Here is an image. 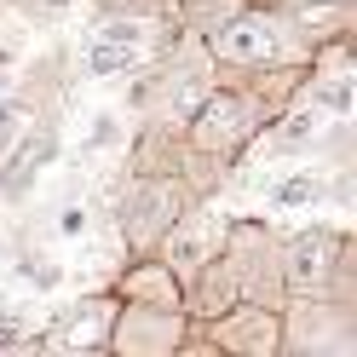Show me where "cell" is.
Segmentation results:
<instances>
[{
  "instance_id": "4",
  "label": "cell",
  "mask_w": 357,
  "mask_h": 357,
  "mask_svg": "<svg viewBox=\"0 0 357 357\" xmlns=\"http://www.w3.org/2000/svg\"><path fill=\"white\" fill-rule=\"evenodd\" d=\"M357 242L351 225H305V231H288L277 236V271H282V294L288 300H311V294H328V277L340 254Z\"/></svg>"
},
{
  "instance_id": "15",
  "label": "cell",
  "mask_w": 357,
  "mask_h": 357,
  "mask_svg": "<svg viewBox=\"0 0 357 357\" xmlns=\"http://www.w3.org/2000/svg\"><path fill=\"white\" fill-rule=\"evenodd\" d=\"M52 231H58V236H70V242H75V236H86V208H81V202H63Z\"/></svg>"
},
{
  "instance_id": "14",
  "label": "cell",
  "mask_w": 357,
  "mask_h": 357,
  "mask_svg": "<svg viewBox=\"0 0 357 357\" xmlns=\"http://www.w3.org/2000/svg\"><path fill=\"white\" fill-rule=\"evenodd\" d=\"M127 139V132H121V116H109V109H104V116L93 121V132H86V150H104V144H121Z\"/></svg>"
},
{
  "instance_id": "5",
  "label": "cell",
  "mask_w": 357,
  "mask_h": 357,
  "mask_svg": "<svg viewBox=\"0 0 357 357\" xmlns=\"http://www.w3.org/2000/svg\"><path fill=\"white\" fill-rule=\"evenodd\" d=\"M219 248L231 254L236 265V282H242V300H259V305H282V271H277V225L259 213H236L219 225Z\"/></svg>"
},
{
  "instance_id": "6",
  "label": "cell",
  "mask_w": 357,
  "mask_h": 357,
  "mask_svg": "<svg viewBox=\"0 0 357 357\" xmlns=\"http://www.w3.org/2000/svg\"><path fill=\"white\" fill-rule=\"evenodd\" d=\"M190 334L185 305H144V300H121L116 317H109L104 351L109 357H178Z\"/></svg>"
},
{
  "instance_id": "7",
  "label": "cell",
  "mask_w": 357,
  "mask_h": 357,
  "mask_svg": "<svg viewBox=\"0 0 357 357\" xmlns=\"http://www.w3.org/2000/svg\"><path fill=\"white\" fill-rule=\"evenodd\" d=\"M190 328L225 357H282V305L236 300L231 311H219L208 323H190Z\"/></svg>"
},
{
  "instance_id": "3",
  "label": "cell",
  "mask_w": 357,
  "mask_h": 357,
  "mask_svg": "<svg viewBox=\"0 0 357 357\" xmlns=\"http://www.w3.org/2000/svg\"><path fill=\"white\" fill-rule=\"evenodd\" d=\"M196 208V190L178 173H127L116 185V231L127 254H155L162 236Z\"/></svg>"
},
{
  "instance_id": "1",
  "label": "cell",
  "mask_w": 357,
  "mask_h": 357,
  "mask_svg": "<svg viewBox=\"0 0 357 357\" xmlns=\"http://www.w3.org/2000/svg\"><path fill=\"white\" fill-rule=\"evenodd\" d=\"M178 127H185V144L202 155V162H213V167L231 173L242 155L265 139L271 116L259 109V98H254L236 75H225V81H213L208 93L190 104V116L178 121Z\"/></svg>"
},
{
  "instance_id": "8",
  "label": "cell",
  "mask_w": 357,
  "mask_h": 357,
  "mask_svg": "<svg viewBox=\"0 0 357 357\" xmlns=\"http://www.w3.org/2000/svg\"><path fill=\"white\" fill-rule=\"evenodd\" d=\"M116 288H93L81 294L75 305H63L58 317L35 334L40 351H104V334H109V317H116Z\"/></svg>"
},
{
  "instance_id": "16",
  "label": "cell",
  "mask_w": 357,
  "mask_h": 357,
  "mask_svg": "<svg viewBox=\"0 0 357 357\" xmlns=\"http://www.w3.org/2000/svg\"><path fill=\"white\" fill-rule=\"evenodd\" d=\"M6 93H12V75H6V70H0V98H6Z\"/></svg>"
},
{
  "instance_id": "13",
  "label": "cell",
  "mask_w": 357,
  "mask_h": 357,
  "mask_svg": "<svg viewBox=\"0 0 357 357\" xmlns=\"http://www.w3.org/2000/svg\"><path fill=\"white\" fill-rule=\"evenodd\" d=\"M17 277H24L35 294H52V288L63 282V265H58L52 254H40V248H29V242H24V248H17Z\"/></svg>"
},
{
  "instance_id": "9",
  "label": "cell",
  "mask_w": 357,
  "mask_h": 357,
  "mask_svg": "<svg viewBox=\"0 0 357 357\" xmlns=\"http://www.w3.org/2000/svg\"><path fill=\"white\" fill-rule=\"evenodd\" d=\"M58 121H24V132L12 139V150L0 155V202H24V196L40 185V173L58 162Z\"/></svg>"
},
{
  "instance_id": "11",
  "label": "cell",
  "mask_w": 357,
  "mask_h": 357,
  "mask_svg": "<svg viewBox=\"0 0 357 357\" xmlns=\"http://www.w3.org/2000/svg\"><path fill=\"white\" fill-rule=\"evenodd\" d=\"M150 40H93L86 35V52H81V75L93 81H116V75H132L139 63H150Z\"/></svg>"
},
{
  "instance_id": "2",
  "label": "cell",
  "mask_w": 357,
  "mask_h": 357,
  "mask_svg": "<svg viewBox=\"0 0 357 357\" xmlns=\"http://www.w3.org/2000/svg\"><path fill=\"white\" fill-rule=\"evenodd\" d=\"M202 58L213 63V75H236V70L311 58V40L282 17V6H236L213 35H202Z\"/></svg>"
},
{
  "instance_id": "12",
  "label": "cell",
  "mask_w": 357,
  "mask_h": 357,
  "mask_svg": "<svg viewBox=\"0 0 357 357\" xmlns=\"http://www.w3.org/2000/svg\"><path fill=\"white\" fill-rule=\"evenodd\" d=\"M328 202V167L305 162L300 173H282L271 185V208L277 213H294V208H323Z\"/></svg>"
},
{
  "instance_id": "10",
  "label": "cell",
  "mask_w": 357,
  "mask_h": 357,
  "mask_svg": "<svg viewBox=\"0 0 357 357\" xmlns=\"http://www.w3.org/2000/svg\"><path fill=\"white\" fill-rule=\"evenodd\" d=\"M116 300H144V305H185V282L162 254H127V265L116 271Z\"/></svg>"
}]
</instances>
